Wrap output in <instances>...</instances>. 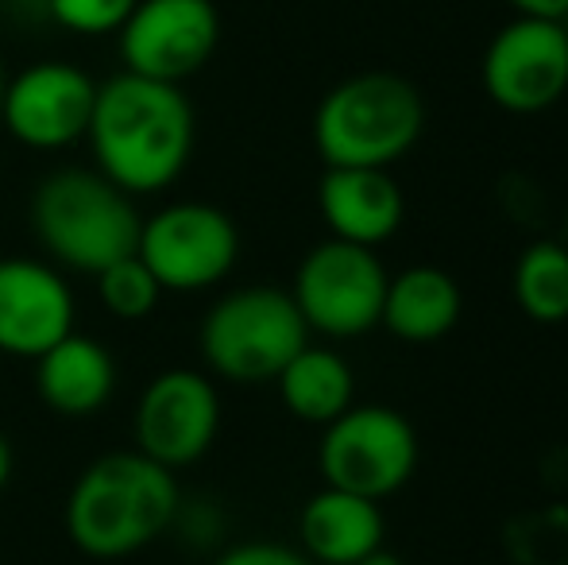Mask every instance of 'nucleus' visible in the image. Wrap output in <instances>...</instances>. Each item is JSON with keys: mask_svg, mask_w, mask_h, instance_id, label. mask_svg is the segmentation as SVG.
I'll return each instance as SVG.
<instances>
[{"mask_svg": "<svg viewBox=\"0 0 568 565\" xmlns=\"http://www.w3.org/2000/svg\"><path fill=\"white\" fill-rule=\"evenodd\" d=\"M74 333V299L59 272L36 260H0V353L39 361Z\"/></svg>", "mask_w": 568, "mask_h": 565, "instance_id": "obj_13", "label": "nucleus"}, {"mask_svg": "<svg viewBox=\"0 0 568 565\" xmlns=\"http://www.w3.org/2000/svg\"><path fill=\"white\" fill-rule=\"evenodd\" d=\"M484 93L515 117H538L568 93V23L515 16L479 62Z\"/></svg>", "mask_w": 568, "mask_h": 565, "instance_id": "obj_8", "label": "nucleus"}, {"mask_svg": "<svg viewBox=\"0 0 568 565\" xmlns=\"http://www.w3.org/2000/svg\"><path fill=\"white\" fill-rule=\"evenodd\" d=\"M317 210L337 241L379 249L403 229L406 198L387 167H329L317 182Z\"/></svg>", "mask_w": 568, "mask_h": 565, "instance_id": "obj_14", "label": "nucleus"}, {"mask_svg": "<svg viewBox=\"0 0 568 565\" xmlns=\"http://www.w3.org/2000/svg\"><path fill=\"white\" fill-rule=\"evenodd\" d=\"M387 283L390 275L375 249L329 236L298 264L291 299L314 333L352 341L379 325Z\"/></svg>", "mask_w": 568, "mask_h": 565, "instance_id": "obj_7", "label": "nucleus"}, {"mask_svg": "<svg viewBox=\"0 0 568 565\" xmlns=\"http://www.w3.org/2000/svg\"><path fill=\"white\" fill-rule=\"evenodd\" d=\"M387 519L379 500L356 496V492L329 488L306 500L298 515V538L310 562L322 565H356L383 546Z\"/></svg>", "mask_w": 568, "mask_h": 565, "instance_id": "obj_15", "label": "nucleus"}, {"mask_svg": "<svg viewBox=\"0 0 568 565\" xmlns=\"http://www.w3.org/2000/svg\"><path fill=\"white\" fill-rule=\"evenodd\" d=\"M116 36L128 74L182 85L217 51L221 12L213 0H135Z\"/></svg>", "mask_w": 568, "mask_h": 565, "instance_id": "obj_10", "label": "nucleus"}, {"mask_svg": "<svg viewBox=\"0 0 568 565\" xmlns=\"http://www.w3.org/2000/svg\"><path fill=\"white\" fill-rule=\"evenodd\" d=\"M426 132L418 85L367 70L333 85L314 113V148L325 167H390Z\"/></svg>", "mask_w": 568, "mask_h": 565, "instance_id": "obj_3", "label": "nucleus"}, {"mask_svg": "<svg viewBox=\"0 0 568 565\" xmlns=\"http://www.w3.org/2000/svg\"><path fill=\"white\" fill-rule=\"evenodd\" d=\"M98 286H101V302L113 317H124V322H140L155 310L163 286L151 275V268L143 264L140 256H124L116 264H109L105 272H98Z\"/></svg>", "mask_w": 568, "mask_h": 565, "instance_id": "obj_20", "label": "nucleus"}, {"mask_svg": "<svg viewBox=\"0 0 568 565\" xmlns=\"http://www.w3.org/2000/svg\"><path fill=\"white\" fill-rule=\"evenodd\" d=\"M98 85L70 62H36L4 82L0 121L23 148L54 151L90 132Z\"/></svg>", "mask_w": 568, "mask_h": 565, "instance_id": "obj_11", "label": "nucleus"}, {"mask_svg": "<svg viewBox=\"0 0 568 565\" xmlns=\"http://www.w3.org/2000/svg\"><path fill=\"white\" fill-rule=\"evenodd\" d=\"M518 16H534V20H568V0H507Z\"/></svg>", "mask_w": 568, "mask_h": 565, "instance_id": "obj_23", "label": "nucleus"}, {"mask_svg": "<svg viewBox=\"0 0 568 565\" xmlns=\"http://www.w3.org/2000/svg\"><path fill=\"white\" fill-rule=\"evenodd\" d=\"M510 294L538 325L568 322V249L561 241H534L518 252Z\"/></svg>", "mask_w": 568, "mask_h": 565, "instance_id": "obj_19", "label": "nucleus"}, {"mask_svg": "<svg viewBox=\"0 0 568 565\" xmlns=\"http://www.w3.org/2000/svg\"><path fill=\"white\" fill-rule=\"evenodd\" d=\"M217 565H314V562L306 554L278 543H244V546H232L229 554H221Z\"/></svg>", "mask_w": 568, "mask_h": 565, "instance_id": "obj_22", "label": "nucleus"}, {"mask_svg": "<svg viewBox=\"0 0 568 565\" xmlns=\"http://www.w3.org/2000/svg\"><path fill=\"white\" fill-rule=\"evenodd\" d=\"M179 512L171 468L148 453L98 457L67 500V531L90 558H124L151 546Z\"/></svg>", "mask_w": 568, "mask_h": 565, "instance_id": "obj_2", "label": "nucleus"}, {"mask_svg": "<svg viewBox=\"0 0 568 565\" xmlns=\"http://www.w3.org/2000/svg\"><path fill=\"white\" fill-rule=\"evenodd\" d=\"M464 314V291L445 268L414 264L387 283L379 325L406 345H429L456 330Z\"/></svg>", "mask_w": 568, "mask_h": 565, "instance_id": "obj_16", "label": "nucleus"}, {"mask_svg": "<svg viewBox=\"0 0 568 565\" xmlns=\"http://www.w3.org/2000/svg\"><path fill=\"white\" fill-rule=\"evenodd\" d=\"M116 387V369L105 345L67 333L39 356V395L51 411L67 418H85L109 403Z\"/></svg>", "mask_w": 568, "mask_h": 565, "instance_id": "obj_17", "label": "nucleus"}, {"mask_svg": "<svg viewBox=\"0 0 568 565\" xmlns=\"http://www.w3.org/2000/svg\"><path fill=\"white\" fill-rule=\"evenodd\" d=\"M31 218L54 260L90 275L132 256L143 225L128 190L101 171H59L43 179L31 202Z\"/></svg>", "mask_w": 568, "mask_h": 565, "instance_id": "obj_4", "label": "nucleus"}, {"mask_svg": "<svg viewBox=\"0 0 568 565\" xmlns=\"http://www.w3.org/2000/svg\"><path fill=\"white\" fill-rule=\"evenodd\" d=\"M135 0H47V12L74 36H113L124 28Z\"/></svg>", "mask_w": 568, "mask_h": 565, "instance_id": "obj_21", "label": "nucleus"}, {"mask_svg": "<svg viewBox=\"0 0 568 565\" xmlns=\"http://www.w3.org/2000/svg\"><path fill=\"white\" fill-rule=\"evenodd\" d=\"M221 426L217 387L202 372L174 369L148 384L135 407V442L140 453L166 468L197 461L213 445Z\"/></svg>", "mask_w": 568, "mask_h": 565, "instance_id": "obj_12", "label": "nucleus"}, {"mask_svg": "<svg viewBox=\"0 0 568 565\" xmlns=\"http://www.w3.org/2000/svg\"><path fill=\"white\" fill-rule=\"evenodd\" d=\"M8 476H12V445H8V437L0 434V488L8 484Z\"/></svg>", "mask_w": 568, "mask_h": 565, "instance_id": "obj_24", "label": "nucleus"}, {"mask_svg": "<svg viewBox=\"0 0 568 565\" xmlns=\"http://www.w3.org/2000/svg\"><path fill=\"white\" fill-rule=\"evenodd\" d=\"M0 98H4V74H0Z\"/></svg>", "mask_w": 568, "mask_h": 565, "instance_id": "obj_26", "label": "nucleus"}, {"mask_svg": "<svg viewBox=\"0 0 568 565\" xmlns=\"http://www.w3.org/2000/svg\"><path fill=\"white\" fill-rule=\"evenodd\" d=\"M310 345V325L291 291L240 286L205 314L202 353L232 384H267Z\"/></svg>", "mask_w": 568, "mask_h": 565, "instance_id": "obj_5", "label": "nucleus"}, {"mask_svg": "<svg viewBox=\"0 0 568 565\" xmlns=\"http://www.w3.org/2000/svg\"><path fill=\"white\" fill-rule=\"evenodd\" d=\"M278 395H283L286 411L298 423L310 426H329L333 418L356 403V376L352 364L333 349L306 345L294 353V361L275 376Z\"/></svg>", "mask_w": 568, "mask_h": 565, "instance_id": "obj_18", "label": "nucleus"}, {"mask_svg": "<svg viewBox=\"0 0 568 565\" xmlns=\"http://www.w3.org/2000/svg\"><path fill=\"white\" fill-rule=\"evenodd\" d=\"M135 256L151 268L163 291H205L232 272L240 233L217 205L179 202L143 221Z\"/></svg>", "mask_w": 568, "mask_h": 565, "instance_id": "obj_9", "label": "nucleus"}, {"mask_svg": "<svg viewBox=\"0 0 568 565\" xmlns=\"http://www.w3.org/2000/svg\"><path fill=\"white\" fill-rule=\"evenodd\" d=\"M317 468L329 488L356 492L367 500H387L406 488L418 468L422 445L410 418L383 403H352L344 415L322 426Z\"/></svg>", "mask_w": 568, "mask_h": 565, "instance_id": "obj_6", "label": "nucleus"}, {"mask_svg": "<svg viewBox=\"0 0 568 565\" xmlns=\"http://www.w3.org/2000/svg\"><path fill=\"white\" fill-rule=\"evenodd\" d=\"M85 137L105 179L128 194H151L186 171L194 151V109L179 85L124 70L98 85Z\"/></svg>", "mask_w": 568, "mask_h": 565, "instance_id": "obj_1", "label": "nucleus"}, {"mask_svg": "<svg viewBox=\"0 0 568 565\" xmlns=\"http://www.w3.org/2000/svg\"><path fill=\"white\" fill-rule=\"evenodd\" d=\"M356 565H403V558H398V554H390V551H383V546H379V551H372L367 558H359Z\"/></svg>", "mask_w": 568, "mask_h": 565, "instance_id": "obj_25", "label": "nucleus"}]
</instances>
